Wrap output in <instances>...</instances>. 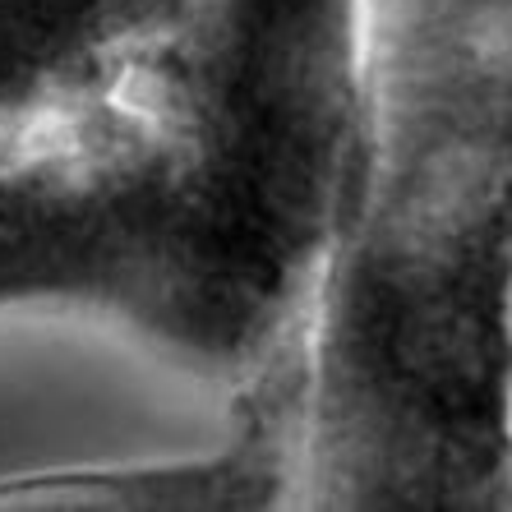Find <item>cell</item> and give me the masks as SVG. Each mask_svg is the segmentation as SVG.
Returning a JSON list of instances; mask_svg holds the SVG:
<instances>
[{
    "label": "cell",
    "instance_id": "cell-1",
    "mask_svg": "<svg viewBox=\"0 0 512 512\" xmlns=\"http://www.w3.org/2000/svg\"><path fill=\"white\" fill-rule=\"evenodd\" d=\"M360 0H217L111 84L0 120V314L208 379L300 346L356 130Z\"/></svg>",
    "mask_w": 512,
    "mask_h": 512
}]
</instances>
